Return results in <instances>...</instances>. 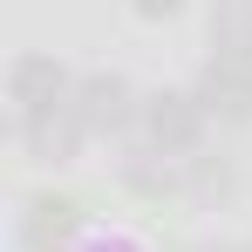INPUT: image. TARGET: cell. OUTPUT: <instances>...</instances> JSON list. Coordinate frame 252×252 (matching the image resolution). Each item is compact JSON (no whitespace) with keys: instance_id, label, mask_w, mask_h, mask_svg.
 <instances>
[{"instance_id":"7a4b0ae2","label":"cell","mask_w":252,"mask_h":252,"mask_svg":"<svg viewBox=\"0 0 252 252\" xmlns=\"http://www.w3.org/2000/svg\"><path fill=\"white\" fill-rule=\"evenodd\" d=\"M62 95H68V75H62L48 55H21V62H14V102H21V123L68 109Z\"/></svg>"},{"instance_id":"5b68a950","label":"cell","mask_w":252,"mask_h":252,"mask_svg":"<svg viewBox=\"0 0 252 252\" xmlns=\"http://www.w3.org/2000/svg\"><path fill=\"white\" fill-rule=\"evenodd\" d=\"M211 41L225 62H252V0H218L211 7Z\"/></svg>"},{"instance_id":"9c48e42d","label":"cell","mask_w":252,"mask_h":252,"mask_svg":"<svg viewBox=\"0 0 252 252\" xmlns=\"http://www.w3.org/2000/svg\"><path fill=\"white\" fill-rule=\"evenodd\" d=\"M246 252H252V246H246Z\"/></svg>"},{"instance_id":"6da1fadb","label":"cell","mask_w":252,"mask_h":252,"mask_svg":"<svg viewBox=\"0 0 252 252\" xmlns=\"http://www.w3.org/2000/svg\"><path fill=\"white\" fill-rule=\"evenodd\" d=\"M143 129H150V143H157L164 157H177V150L198 143L205 102H198V95H150V102H143Z\"/></svg>"},{"instance_id":"3957f363","label":"cell","mask_w":252,"mask_h":252,"mask_svg":"<svg viewBox=\"0 0 252 252\" xmlns=\"http://www.w3.org/2000/svg\"><path fill=\"white\" fill-rule=\"evenodd\" d=\"M198 102L218 109V116H252V62H225V55H211L205 82H198Z\"/></svg>"},{"instance_id":"ba28073f","label":"cell","mask_w":252,"mask_h":252,"mask_svg":"<svg viewBox=\"0 0 252 252\" xmlns=\"http://www.w3.org/2000/svg\"><path fill=\"white\" fill-rule=\"evenodd\" d=\"M102 252H123V246H102Z\"/></svg>"},{"instance_id":"52a82bcc","label":"cell","mask_w":252,"mask_h":252,"mask_svg":"<svg viewBox=\"0 0 252 252\" xmlns=\"http://www.w3.org/2000/svg\"><path fill=\"white\" fill-rule=\"evenodd\" d=\"M136 14L143 21H164V14H177V0H136Z\"/></svg>"},{"instance_id":"277c9868","label":"cell","mask_w":252,"mask_h":252,"mask_svg":"<svg viewBox=\"0 0 252 252\" xmlns=\"http://www.w3.org/2000/svg\"><path fill=\"white\" fill-rule=\"evenodd\" d=\"M75 116H82L89 136H102V129H123L129 123V89L116 82V75H95V82H82V102H75Z\"/></svg>"},{"instance_id":"8992f818","label":"cell","mask_w":252,"mask_h":252,"mask_svg":"<svg viewBox=\"0 0 252 252\" xmlns=\"http://www.w3.org/2000/svg\"><path fill=\"white\" fill-rule=\"evenodd\" d=\"M75 232V198H34L28 205V246L48 252V246H62Z\"/></svg>"}]
</instances>
